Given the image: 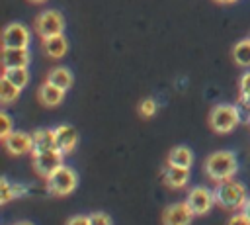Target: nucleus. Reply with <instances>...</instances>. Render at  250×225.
Instances as JSON below:
<instances>
[{"instance_id":"f257e3e1","label":"nucleus","mask_w":250,"mask_h":225,"mask_svg":"<svg viewBox=\"0 0 250 225\" xmlns=\"http://www.w3.org/2000/svg\"><path fill=\"white\" fill-rule=\"evenodd\" d=\"M203 170L209 180L225 182V180L234 178V174L238 170V160H236L234 153H230V151H217L205 158Z\"/></svg>"},{"instance_id":"f03ea898","label":"nucleus","mask_w":250,"mask_h":225,"mask_svg":"<svg viewBox=\"0 0 250 225\" xmlns=\"http://www.w3.org/2000/svg\"><path fill=\"white\" fill-rule=\"evenodd\" d=\"M215 202L221 209L225 211H236V209H242V205L246 203L248 200V194H246V186L236 182V180H225V182H217L215 190Z\"/></svg>"},{"instance_id":"7ed1b4c3","label":"nucleus","mask_w":250,"mask_h":225,"mask_svg":"<svg viewBox=\"0 0 250 225\" xmlns=\"http://www.w3.org/2000/svg\"><path fill=\"white\" fill-rule=\"evenodd\" d=\"M207 121L215 133H219V135L230 133L240 121V110H238V106H232V104L213 106L207 115Z\"/></svg>"},{"instance_id":"20e7f679","label":"nucleus","mask_w":250,"mask_h":225,"mask_svg":"<svg viewBox=\"0 0 250 225\" xmlns=\"http://www.w3.org/2000/svg\"><path fill=\"white\" fill-rule=\"evenodd\" d=\"M76 186H78V176H76V172H74L70 166H64V164H62L61 168H57V170L45 180L47 192H49L51 196H59V198L72 194V192L76 190Z\"/></svg>"},{"instance_id":"39448f33","label":"nucleus","mask_w":250,"mask_h":225,"mask_svg":"<svg viewBox=\"0 0 250 225\" xmlns=\"http://www.w3.org/2000/svg\"><path fill=\"white\" fill-rule=\"evenodd\" d=\"M33 29L41 39L61 35L64 31V18L57 10H45L33 20Z\"/></svg>"},{"instance_id":"423d86ee","label":"nucleus","mask_w":250,"mask_h":225,"mask_svg":"<svg viewBox=\"0 0 250 225\" xmlns=\"http://www.w3.org/2000/svg\"><path fill=\"white\" fill-rule=\"evenodd\" d=\"M62 153L59 149H51V151H43V153H35L31 155V164L37 176H41L43 180H47L57 168L62 166Z\"/></svg>"},{"instance_id":"0eeeda50","label":"nucleus","mask_w":250,"mask_h":225,"mask_svg":"<svg viewBox=\"0 0 250 225\" xmlns=\"http://www.w3.org/2000/svg\"><path fill=\"white\" fill-rule=\"evenodd\" d=\"M186 202H188V205L191 207V211L195 215H207L213 209V205H217L213 190H209L205 186H193L188 192Z\"/></svg>"},{"instance_id":"6e6552de","label":"nucleus","mask_w":250,"mask_h":225,"mask_svg":"<svg viewBox=\"0 0 250 225\" xmlns=\"http://www.w3.org/2000/svg\"><path fill=\"white\" fill-rule=\"evenodd\" d=\"M195 213L188 205V202H176L164 207L162 211V225H189Z\"/></svg>"},{"instance_id":"1a4fd4ad","label":"nucleus","mask_w":250,"mask_h":225,"mask_svg":"<svg viewBox=\"0 0 250 225\" xmlns=\"http://www.w3.org/2000/svg\"><path fill=\"white\" fill-rule=\"evenodd\" d=\"M29 39V29L23 23H8L2 31V47H27Z\"/></svg>"},{"instance_id":"9d476101","label":"nucleus","mask_w":250,"mask_h":225,"mask_svg":"<svg viewBox=\"0 0 250 225\" xmlns=\"http://www.w3.org/2000/svg\"><path fill=\"white\" fill-rule=\"evenodd\" d=\"M2 143L10 155H25L33 151V135L25 131H12Z\"/></svg>"},{"instance_id":"9b49d317","label":"nucleus","mask_w":250,"mask_h":225,"mask_svg":"<svg viewBox=\"0 0 250 225\" xmlns=\"http://www.w3.org/2000/svg\"><path fill=\"white\" fill-rule=\"evenodd\" d=\"M55 137H57V149L62 155L72 153L78 145V131H76V127H72L68 123L57 125L55 127Z\"/></svg>"},{"instance_id":"f8f14e48","label":"nucleus","mask_w":250,"mask_h":225,"mask_svg":"<svg viewBox=\"0 0 250 225\" xmlns=\"http://www.w3.org/2000/svg\"><path fill=\"white\" fill-rule=\"evenodd\" d=\"M29 63H31L29 47H2V65H4V68L29 67Z\"/></svg>"},{"instance_id":"ddd939ff","label":"nucleus","mask_w":250,"mask_h":225,"mask_svg":"<svg viewBox=\"0 0 250 225\" xmlns=\"http://www.w3.org/2000/svg\"><path fill=\"white\" fill-rule=\"evenodd\" d=\"M160 178L166 186L170 188H184L189 180V168H182V166H174V164H164V168L160 170Z\"/></svg>"},{"instance_id":"4468645a","label":"nucleus","mask_w":250,"mask_h":225,"mask_svg":"<svg viewBox=\"0 0 250 225\" xmlns=\"http://www.w3.org/2000/svg\"><path fill=\"white\" fill-rule=\"evenodd\" d=\"M37 100H39V104H43L47 108H55L64 100V90H61L59 86H55L49 80H45L37 88Z\"/></svg>"},{"instance_id":"2eb2a0df","label":"nucleus","mask_w":250,"mask_h":225,"mask_svg":"<svg viewBox=\"0 0 250 225\" xmlns=\"http://www.w3.org/2000/svg\"><path fill=\"white\" fill-rule=\"evenodd\" d=\"M31 135H33V151H31V155H35V153H43V151H51V149H57L55 129L41 127V129H35Z\"/></svg>"},{"instance_id":"dca6fc26","label":"nucleus","mask_w":250,"mask_h":225,"mask_svg":"<svg viewBox=\"0 0 250 225\" xmlns=\"http://www.w3.org/2000/svg\"><path fill=\"white\" fill-rule=\"evenodd\" d=\"M43 51L49 59H62L68 51V41L66 37L61 33V35H53V37H47L43 39Z\"/></svg>"},{"instance_id":"f3484780","label":"nucleus","mask_w":250,"mask_h":225,"mask_svg":"<svg viewBox=\"0 0 250 225\" xmlns=\"http://www.w3.org/2000/svg\"><path fill=\"white\" fill-rule=\"evenodd\" d=\"M168 164H174V166H182V168H189L193 164V153L189 147L186 145H178L174 147L170 153H168V158H166Z\"/></svg>"},{"instance_id":"a211bd4d","label":"nucleus","mask_w":250,"mask_h":225,"mask_svg":"<svg viewBox=\"0 0 250 225\" xmlns=\"http://www.w3.org/2000/svg\"><path fill=\"white\" fill-rule=\"evenodd\" d=\"M47 80L66 92V90L72 86L74 76H72L70 68H66V67H55V68H51V70L47 72Z\"/></svg>"},{"instance_id":"6ab92c4d","label":"nucleus","mask_w":250,"mask_h":225,"mask_svg":"<svg viewBox=\"0 0 250 225\" xmlns=\"http://www.w3.org/2000/svg\"><path fill=\"white\" fill-rule=\"evenodd\" d=\"M232 61H234L238 67H242V68L250 67V37L240 39V41L232 47Z\"/></svg>"},{"instance_id":"aec40b11","label":"nucleus","mask_w":250,"mask_h":225,"mask_svg":"<svg viewBox=\"0 0 250 225\" xmlns=\"http://www.w3.org/2000/svg\"><path fill=\"white\" fill-rule=\"evenodd\" d=\"M4 78H8L12 84H16L20 90H23L29 82V72H27V67H14V68H4L2 72Z\"/></svg>"},{"instance_id":"412c9836","label":"nucleus","mask_w":250,"mask_h":225,"mask_svg":"<svg viewBox=\"0 0 250 225\" xmlns=\"http://www.w3.org/2000/svg\"><path fill=\"white\" fill-rule=\"evenodd\" d=\"M0 190H2V198H0V203H8L10 200H16L20 196H25L27 190L23 186H18V184H10L8 178L4 176L2 182H0Z\"/></svg>"},{"instance_id":"4be33fe9","label":"nucleus","mask_w":250,"mask_h":225,"mask_svg":"<svg viewBox=\"0 0 250 225\" xmlns=\"http://www.w3.org/2000/svg\"><path fill=\"white\" fill-rule=\"evenodd\" d=\"M20 92H21V90H20L16 84H12L8 78L2 76V80H0V102H2L4 106L16 102V100L20 98Z\"/></svg>"},{"instance_id":"5701e85b","label":"nucleus","mask_w":250,"mask_h":225,"mask_svg":"<svg viewBox=\"0 0 250 225\" xmlns=\"http://www.w3.org/2000/svg\"><path fill=\"white\" fill-rule=\"evenodd\" d=\"M156 110H158V106H156V100L154 98H145V100H141V104H139V115L141 117H152L154 113H156Z\"/></svg>"},{"instance_id":"b1692460","label":"nucleus","mask_w":250,"mask_h":225,"mask_svg":"<svg viewBox=\"0 0 250 225\" xmlns=\"http://www.w3.org/2000/svg\"><path fill=\"white\" fill-rule=\"evenodd\" d=\"M238 100L250 102V72H244L238 78Z\"/></svg>"},{"instance_id":"393cba45","label":"nucleus","mask_w":250,"mask_h":225,"mask_svg":"<svg viewBox=\"0 0 250 225\" xmlns=\"http://www.w3.org/2000/svg\"><path fill=\"white\" fill-rule=\"evenodd\" d=\"M12 131H14V127H12V117H10L6 112H2V113H0V139L4 141Z\"/></svg>"},{"instance_id":"a878e982","label":"nucleus","mask_w":250,"mask_h":225,"mask_svg":"<svg viewBox=\"0 0 250 225\" xmlns=\"http://www.w3.org/2000/svg\"><path fill=\"white\" fill-rule=\"evenodd\" d=\"M90 225H113L111 223V217L104 211H96L90 215Z\"/></svg>"},{"instance_id":"bb28decb","label":"nucleus","mask_w":250,"mask_h":225,"mask_svg":"<svg viewBox=\"0 0 250 225\" xmlns=\"http://www.w3.org/2000/svg\"><path fill=\"white\" fill-rule=\"evenodd\" d=\"M227 225H250V219L246 217V213H244V211H240V213L230 215V217H229V221H227Z\"/></svg>"},{"instance_id":"cd10ccee","label":"nucleus","mask_w":250,"mask_h":225,"mask_svg":"<svg viewBox=\"0 0 250 225\" xmlns=\"http://www.w3.org/2000/svg\"><path fill=\"white\" fill-rule=\"evenodd\" d=\"M64 225H90V215H72L64 221Z\"/></svg>"},{"instance_id":"c85d7f7f","label":"nucleus","mask_w":250,"mask_h":225,"mask_svg":"<svg viewBox=\"0 0 250 225\" xmlns=\"http://www.w3.org/2000/svg\"><path fill=\"white\" fill-rule=\"evenodd\" d=\"M240 211H244V213H246V217H248V219H250V198H248V200H246V203H244V205H242V209H240Z\"/></svg>"},{"instance_id":"c756f323","label":"nucleus","mask_w":250,"mask_h":225,"mask_svg":"<svg viewBox=\"0 0 250 225\" xmlns=\"http://www.w3.org/2000/svg\"><path fill=\"white\" fill-rule=\"evenodd\" d=\"M217 4H223V6H229V4H234V2H238V0H215Z\"/></svg>"},{"instance_id":"7c9ffc66","label":"nucleus","mask_w":250,"mask_h":225,"mask_svg":"<svg viewBox=\"0 0 250 225\" xmlns=\"http://www.w3.org/2000/svg\"><path fill=\"white\" fill-rule=\"evenodd\" d=\"M14 225H33L31 221H18V223H14Z\"/></svg>"},{"instance_id":"2f4dec72","label":"nucleus","mask_w":250,"mask_h":225,"mask_svg":"<svg viewBox=\"0 0 250 225\" xmlns=\"http://www.w3.org/2000/svg\"><path fill=\"white\" fill-rule=\"evenodd\" d=\"M31 4H43V2H47V0H29Z\"/></svg>"},{"instance_id":"473e14b6","label":"nucleus","mask_w":250,"mask_h":225,"mask_svg":"<svg viewBox=\"0 0 250 225\" xmlns=\"http://www.w3.org/2000/svg\"><path fill=\"white\" fill-rule=\"evenodd\" d=\"M248 37H250V35H248Z\"/></svg>"}]
</instances>
